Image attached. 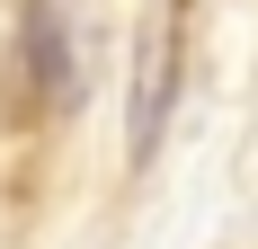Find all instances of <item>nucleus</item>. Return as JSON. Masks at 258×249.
<instances>
[{
    "label": "nucleus",
    "instance_id": "nucleus-1",
    "mask_svg": "<svg viewBox=\"0 0 258 249\" xmlns=\"http://www.w3.org/2000/svg\"><path fill=\"white\" fill-rule=\"evenodd\" d=\"M80 45H89V27H80V0H27L18 18V72L36 80V107L62 116L80 98Z\"/></svg>",
    "mask_w": 258,
    "mask_h": 249
},
{
    "label": "nucleus",
    "instance_id": "nucleus-2",
    "mask_svg": "<svg viewBox=\"0 0 258 249\" xmlns=\"http://www.w3.org/2000/svg\"><path fill=\"white\" fill-rule=\"evenodd\" d=\"M169 72H178V27H143V45H134V160H152L160 143V116H169Z\"/></svg>",
    "mask_w": 258,
    "mask_h": 249
}]
</instances>
